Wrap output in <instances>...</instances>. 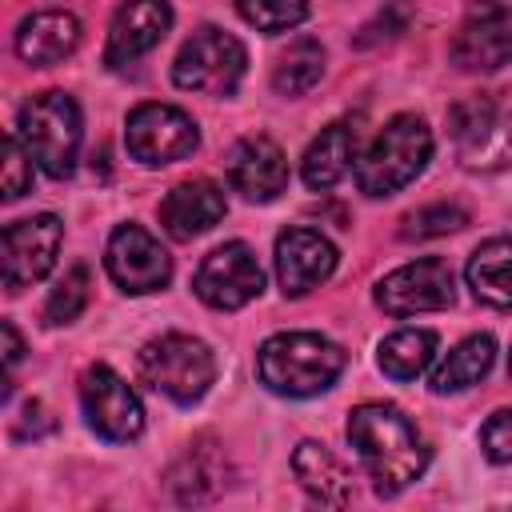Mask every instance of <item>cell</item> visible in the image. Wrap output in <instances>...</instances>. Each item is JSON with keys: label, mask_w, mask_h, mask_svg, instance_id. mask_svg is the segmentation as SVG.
Here are the masks:
<instances>
[{"label": "cell", "mask_w": 512, "mask_h": 512, "mask_svg": "<svg viewBox=\"0 0 512 512\" xmlns=\"http://www.w3.org/2000/svg\"><path fill=\"white\" fill-rule=\"evenodd\" d=\"M168 24H172V8L164 0H124L112 16V28H108L104 64L124 68V64L140 60L144 52H152L164 40Z\"/></svg>", "instance_id": "2e32d148"}, {"label": "cell", "mask_w": 512, "mask_h": 512, "mask_svg": "<svg viewBox=\"0 0 512 512\" xmlns=\"http://www.w3.org/2000/svg\"><path fill=\"white\" fill-rule=\"evenodd\" d=\"M44 432H52V416L44 412V404H28L24 408V420L16 424V436H44Z\"/></svg>", "instance_id": "d6a6232c"}, {"label": "cell", "mask_w": 512, "mask_h": 512, "mask_svg": "<svg viewBox=\"0 0 512 512\" xmlns=\"http://www.w3.org/2000/svg\"><path fill=\"white\" fill-rule=\"evenodd\" d=\"M228 212L224 188L212 180H184L160 200V224L172 240H192L208 232Z\"/></svg>", "instance_id": "e0dca14e"}, {"label": "cell", "mask_w": 512, "mask_h": 512, "mask_svg": "<svg viewBox=\"0 0 512 512\" xmlns=\"http://www.w3.org/2000/svg\"><path fill=\"white\" fill-rule=\"evenodd\" d=\"M136 364H140V380L176 404H196L216 380V360L208 344L184 332L148 340Z\"/></svg>", "instance_id": "5b68a950"}, {"label": "cell", "mask_w": 512, "mask_h": 512, "mask_svg": "<svg viewBox=\"0 0 512 512\" xmlns=\"http://www.w3.org/2000/svg\"><path fill=\"white\" fill-rule=\"evenodd\" d=\"M468 168H504L512 160V116H496L480 140L460 148Z\"/></svg>", "instance_id": "f1b7e54d"}, {"label": "cell", "mask_w": 512, "mask_h": 512, "mask_svg": "<svg viewBox=\"0 0 512 512\" xmlns=\"http://www.w3.org/2000/svg\"><path fill=\"white\" fill-rule=\"evenodd\" d=\"M244 64H248V52L244 44L224 32V28H196L184 48L176 52V64H172V80L176 88L184 92H204V96H232L240 76H244Z\"/></svg>", "instance_id": "8992f818"}, {"label": "cell", "mask_w": 512, "mask_h": 512, "mask_svg": "<svg viewBox=\"0 0 512 512\" xmlns=\"http://www.w3.org/2000/svg\"><path fill=\"white\" fill-rule=\"evenodd\" d=\"M192 288L208 308L236 312L264 292V272H260L252 248L244 240H232L204 256V264L192 276Z\"/></svg>", "instance_id": "ba28073f"}, {"label": "cell", "mask_w": 512, "mask_h": 512, "mask_svg": "<svg viewBox=\"0 0 512 512\" xmlns=\"http://www.w3.org/2000/svg\"><path fill=\"white\" fill-rule=\"evenodd\" d=\"M16 136L24 152L56 180L72 176L80 152V108L68 92H40L16 116Z\"/></svg>", "instance_id": "277c9868"}, {"label": "cell", "mask_w": 512, "mask_h": 512, "mask_svg": "<svg viewBox=\"0 0 512 512\" xmlns=\"http://www.w3.org/2000/svg\"><path fill=\"white\" fill-rule=\"evenodd\" d=\"M32 188V156L24 152L20 136L4 140V200H20Z\"/></svg>", "instance_id": "4dcf8cb0"}, {"label": "cell", "mask_w": 512, "mask_h": 512, "mask_svg": "<svg viewBox=\"0 0 512 512\" xmlns=\"http://www.w3.org/2000/svg\"><path fill=\"white\" fill-rule=\"evenodd\" d=\"M60 240H64V224L52 212L8 224L4 228V288L24 292L36 280H44L56 264Z\"/></svg>", "instance_id": "8fae6325"}, {"label": "cell", "mask_w": 512, "mask_h": 512, "mask_svg": "<svg viewBox=\"0 0 512 512\" xmlns=\"http://www.w3.org/2000/svg\"><path fill=\"white\" fill-rule=\"evenodd\" d=\"M80 408H84V420L96 436L112 440V444H124V440H136L144 432V408H140V396L108 368V364H92L84 376H80Z\"/></svg>", "instance_id": "9c48e42d"}, {"label": "cell", "mask_w": 512, "mask_h": 512, "mask_svg": "<svg viewBox=\"0 0 512 512\" xmlns=\"http://www.w3.org/2000/svg\"><path fill=\"white\" fill-rule=\"evenodd\" d=\"M508 376H512V356H508Z\"/></svg>", "instance_id": "e575fe53"}, {"label": "cell", "mask_w": 512, "mask_h": 512, "mask_svg": "<svg viewBox=\"0 0 512 512\" xmlns=\"http://www.w3.org/2000/svg\"><path fill=\"white\" fill-rule=\"evenodd\" d=\"M108 276L124 292H160L172 280V256L160 248L156 236H148L140 224H120L108 240Z\"/></svg>", "instance_id": "7c38bea8"}, {"label": "cell", "mask_w": 512, "mask_h": 512, "mask_svg": "<svg viewBox=\"0 0 512 512\" xmlns=\"http://www.w3.org/2000/svg\"><path fill=\"white\" fill-rule=\"evenodd\" d=\"M480 448L492 464H512V408H500L480 428Z\"/></svg>", "instance_id": "1f68e13d"}, {"label": "cell", "mask_w": 512, "mask_h": 512, "mask_svg": "<svg viewBox=\"0 0 512 512\" xmlns=\"http://www.w3.org/2000/svg\"><path fill=\"white\" fill-rule=\"evenodd\" d=\"M496 116H500V112H496L492 96L480 92V96L456 100V104L448 108V132H452V140H456L460 148H468L472 140H480V136L488 132V124H492Z\"/></svg>", "instance_id": "4316f807"}, {"label": "cell", "mask_w": 512, "mask_h": 512, "mask_svg": "<svg viewBox=\"0 0 512 512\" xmlns=\"http://www.w3.org/2000/svg\"><path fill=\"white\" fill-rule=\"evenodd\" d=\"M376 304L388 316H416L452 304V268L436 256L412 260L376 284Z\"/></svg>", "instance_id": "4fadbf2b"}, {"label": "cell", "mask_w": 512, "mask_h": 512, "mask_svg": "<svg viewBox=\"0 0 512 512\" xmlns=\"http://www.w3.org/2000/svg\"><path fill=\"white\" fill-rule=\"evenodd\" d=\"M324 76V48L316 40H296L280 52L276 68H272V88L280 96H304L308 88H316Z\"/></svg>", "instance_id": "d4e9b609"}, {"label": "cell", "mask_w": 512, "mask_h": 512, "mask_svg": "<svg viewBox=\"0 0 512 512\" xmlns=\"http://www.w3.org/2000/svg\"><path fill=\"white\" fill-rule=\"evenodd\" d=\"M76 44H80V20L72 12H60V8L36 12L16 28V56L24 64H36V68L72 56Z\"/></svg>", "instance_id": "ac0fdd59"}, {"label": "cell", "mask_w": 512, "mask_h": 512, "mask_svg": "<svg viewBox=\"0 0 512 512\" xmlns=\"http://www.w3.org/2000/svg\"><path fill=\"white\" fill-rule=\"evenodd\" d=\"M432 352H436V332L428 328H400L392 336L380 340V372L392 376V380H416L428 364H432Z\"/></svg>", "instance_id": "cb8c5ba5"}, {"label": "cell", "mask_w": 512, "mask_h": 512, "mask_svg": "<svg viewBox=\"0 0 512 512\" xmlns=\"http://www.w3.org/2000/svg\"><path fill=\"white\" fill-rule=\"evenodd\" d=\"M224 172L232 192H240L252 204H268L288 188V160L276 140L268 136H244L228 148Z\"/></svg>", "instance_id": "5bb4252c"}, {"label": "cell", "mask_w": 512, "mask_h": 512, "mask_svg": "<svg viewBox=\"0 0 512 512\" xmlns=\"http://www.w3.org/2000/svg\"><path fill=\"white\" fill-rule=\"evenodd\" d=\"M0 332H4V360H8V372H12L20 364V356H24V340H20V332H16L12 320H4Z\"/></svg>", "instance_id": "836d02e7"}, {"label": "cell", "mask_w": 512, "mask_h": 512, "mask_svg": "<svg viewBox=\"0 0 512 512\" xmlns=\"http://www.w3.org/2000/svg\"><path fill=\"white\" fill-rule=\"evenodd\" d=\"M348 440L380 496H396L428 468V444L392 404H360L348 412Z\"/></svg>", "instance_id": "6da1fadb"}, {"label": "cell", "mask_w": 512, "mask_h": 512, "mask_svg": "<svg viewBox=\"0 0 512 512\" xmlns=\"http://www.w3.org/2000/svg\"><path fill=\"white\" fill-rule=\"evenodd\" d=\"M348 356L320 332H280L268 336L256 352L260 384L276 396H316L336 384Z\"/></svg>", "instance_id": "7a4b0ae2"}, {"label": "cell", "mask_w": 512, "mask_h": 512, "mask_svg": "<svg viewBox=\"0 0 512 512\" xmlns=\"http://www.w3.org/2000/svg\"><path fill=\"white\" fill-rule=\"evenodd\" d=\"M492 360H496V340H492V336H468V340H460V344L432 368V380H428V384H432L436 396L464 392V388H472V384H480V380L488 376Z\"/></svg>", "instance_id": "7402d4cb"}, {"label": "cell", "mask_w": 512, "mask_h": 512, "mask_svg": "<svg viewBox=\"0 0 512 512\" xmlns=\"http://www.w3.org/2000/svg\"><path fill=\"white\" fill-rule=\"evenodd\" d=\"M468 224V212L456 208V204H428V208H416L404 216V228L400 236L404 240H428V236H444V232H456Z\"/></svg>", "instance_id": "f546056e"}, {"label": "cell", "mask_w": 512, "mask_h": 512, "mask_svg": "<svg viewBox=\"0 0 512 512\" xmlns=\"http://www.w3.org/2000/svg\"><path fill=\"white\" fill-rule=\"evenodd\" d=\"M356 160V128L348 120H336L328 128H320V136L308 144L304 160H300V176L312 192H328Z\"/></svg>", "instance_id": "ffe728a7"}, {"label": "cell", "mask_w": 512, "mask_h": 512, "mask_svg": "<svg viewBox=\"0 0 512 512\" xmlns=\"http://www.w3.org/2000/svg\"><path fill=\"white\" fill-rule=\"evenodd\" d=\"M336 272V248L312 228H284L276 236V276L284 296H304Z\"/></svg>", "instance_id": "9a60e30c"}, {"label": "cell", "mask_w": 512, "mask_h": 512, "mask_svg": "<svg viewBox=\"0 0 512 512\" xmlns=\"http://www.w3.org/2000/svg\"><path fill=\"white\" fill-rule=\"evenodd\" d=\"M168 488L176 492L180 504H204L224 488V460L204 440L176 460V468L168 472Z\"/></svg>", "instance_id": "603a6c76"}, {"label": "cell", "mask_w": 512, "mask_h": 512, "mask_svg": "<svg viewBox=\"0 0 512 512\" xmlns=\"http://www.w3.org/2000/svg\"><path fill=\"white\" fill-rule=\"evenodd\" d=\"M236 8L260 32H288L308 16V0H236Z\"/></svg>", "instance_id": "83f0119b"}, {"label": "cell", "mask_w": 512, "mask_h": 512, "mask_svg": "<svg viewBox=\"0 0 512 512\" xmlns=\"http://www.w3.org/2000/svg\"><path fill=\"white\" fill-rule=\"evenodd\" d=\"M468 288L492 308H512V240H484L468 256Z\"/></svg>", "instance_id": "44dd1931"}, {"label": "cell", "mask_w": 512, "mask_h": 512, "mask_svg": "<svg viewBox=\"0 0 512 512\" xmlns=\"http://www.w3.org/2000/svg\"><path fill=\"white\" fill-rule=\"evenodd\" d=\"M448 56L464 72H496L512 64V8L496 0H472L448 44Z\"/></svg>", "instance_id": "30bf717a"}, {"label": "cell", "mask_w": 512, "mask_h": 512, "mask_svg": "<svg viewBox=\"0 0 512 512\" xmlns=\"http://www.w3.org/2000/svg\"><path fill=\"white\" fill-rule=\"evenodd\" d=\"M196 144H200V132H196L192 116L172 104H140L128 112L124 148L132 160H140L148 168L184 160L196 152Z\"/></svg>", "instance_id": "52a82bcc"}, {"label": "cell", "mask_w": 512, "mask_h": 512, "mask_svg": "<svg viewBox=\"0 0 512 512\" xmlns=\"http://www.w3.org/2000/svg\"><path fill=\"white\" fill-rule=\"evenodd\" d=\"M292 472H296L300 488H304L312 500L328 504V508H344V504L352 500V476H348V468H344L324 444H316V440L296 444V452H292Z\"/></svg>", "instance_id": "d6986e66"}, {"label": "cell", "mask_w": 512, "mask_h": 512, "mask_svg": "<svg viewBox=\"0 0 512 512\" xmlns=\"http://www.w3.org/2000/svg\"><path fill=\"white\" fill-rule=\"evenodd\" d=\"M432 156V132L416 112H400L392 116L376 140L368 144V152L356 164V184L364 196H392L404 184H412L420 176V168Z\"/></svg>", "instance_id": "3957f363"}, {"label": "cell", "mask_w": 512, "mask_h": 512, "mask_svg": "<svg viewBox=\"0 0 512 512\" xmlns=\"http://www.w3.org/2000/svg\"><path fill=\"white\" fill-rule=\"evenodd\" d=\"M88 288H92L88 268H84V264H72V268L64 272V280L52 288V296H48V304H44V320H48V324H72V320L84 312V304H88Z\"/></svg>", "instance_id": "484cf974"}]
</instances>
